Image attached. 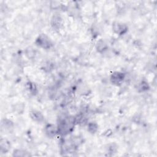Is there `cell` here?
<instances>
[{
	"mask_svg": "<svg viewBox=\"0 0 157 157\" xmlns=\"http://www.w3.org/2000/svg\"><path fill=\"white\" fill-rule=\"evenodd\" d=\"M74 120H71V118H65L62 120L57 128L58 132L61 135L67 134L72 129Z\"/></svg>",
	"mask_w": 157,
	"mask_h": 157,
	"instance_id": "obj_1",
	"label": "cell"
},
{
	"mask_svg": "<svg viewBox=\"0 0 157 157\" xmlns=\"http://www.w3.org/2000/svg\"><path fill=\"white\" fill-rule=\"evenodd\" d=\"M36 44L37 46L44 49H48L51 47L52 44L50 39L44 34H40L36 39Z\"/></svg>",
	"mask_w": 157,
	"mask_h": 157,
	"instance_id": "obj_2",
	"label": "cell"
},
{
	"mask_svg": "<svg viewBox=\"0 0 157 157\" xmlns=\"http://www.w3.org/2000/svg\"><path fill=\"white\" fill-rule=\"evenodd\" d=\"M125 78V74L121 72H114L110 76L111 83L115 86L121 85Z\"/></svg>",
	"mask_w": 157,
	"mask_h": 157,
	"instance_id": "obj_3",
	"label": "cell"
},
{
	"mask_svg": "<svg viewBox=\"0 0 157 157\" xmlns=\"http://www.w3.org/2000/svg\"><path fill=\"white\" fill-rule=\"evenodd\" d=\"M113 30L114 32L119 35L124 34L128 31L127 26L122 23L115 22L113 25Z\"/></svg>",
	"mask_w": 157,
	"mask_h": 157,
	"instance_id": "obj_4",
	"label": "cell"
},
{
	"mask_svg": "<svg viewBox=\"0 0 157 157\" xmlns=\"http://www.w3.org/2000/svg\"><path fill=\"white\" fill-rule=\"evenodd\" d=\"M45 132L46 135L48 137H53L56 134V132H58V131H57V128L55 127L54 124H48L45 126Z\"/></svg>",
	"mask_w": 157,
	"mask_h": 157,
	"instance_id": "obj_5",
	"label": "cell"
},
{
	"mask_svg": "<svg viewBox=\"0 0 157 157\" xmlns=\"http://www.w3.org/2000/svg\"><path fill=\"white\" fill-rule=\"evenodd\" d=\"M29 114L31 119L34 121L39 123V122H42L44 120V117L42 113L38 110H31Z\"/></svg>",
	"mask_w": 157,
	"mask_h": 157,
	"instance_id": "obj_6",
	"label": "cell"
},
{
	"mask_svg": "<svg viewBox=\"0 0 157 157\" xmlns=\"http://www.w3.org/2000/svg\"><path fill=\"white\" fill-rule=\"evenodd\" d=\"M51 25L53 28L59 29L62 25V18L60 16L55 15L51 20Z\"/></svg>",
	"mask_w": 157,
	"mask_h": 157,
	"instance_id": "obj_7",
	"label": "cell"
},
{
	"mask_svg": "<svg viewBox=\"0 0 157 157\" xmlns=\"http://www.w3.org/2000/svg\"><path fill=\"white\" fill-rule=\"evenodd\" d=\"M13 126V122L8 119H4L1 122V129L4 131H10Z\"/></svg>",
	"mask_w": 157,
	"mask_h": 157,
	"instance_id": "obj_8",
	"label": "cell"
},
{
	"mask_svg": "<svg viewBox=\"0 0 157 157\" xmlns=\"http://www.w3.org/2000/svg\"><path fill=\"white\" fill-rule=\"evenodd\" d=\"M107 47H108V46H107V44L105 42L104 40H103L102 39L98 40L96 45V48L97 51L99 53L104 52V51H105L107 49Z\"/></svg>",
	"mask_w": 157,
	"mask_h": 157,
	"instance_id": "obj_9",
	"label": "cell"
},
{
	"mask_svg": "<svg viewBox=\"0 0 157 157\" xmlns=\"http://www.w3.org/2000/svg\"><path fill=\"white\" fill-rule=\"evenodd\" d=\"M10 147V145L9 142L4 139L1 140V151L2 153H6Z\"/></svg>",
	"mask_w": 157,
	"mask_h": 157,
	"instance_id": "obj_10",
	"label": "cell"
},
{
	"mask_svg": "<svg viewBox=\"0 0 157 157\" xmlns=\"http://www.w3.org/2000/svg\"><path fill=\"white\" fill-rule=\"evenodd\" d=\"M98 129V124L94 122H91L88 124V131L92 134L95 133Z\"/></svg>",
	"mask_w": 157,
	"mask_h": 157,
	"instance_id": "obj_11",
	"label": "cell"
},
{
	"mask_svg": "<svg viewBox=\"0 0 157 157\" xmlns=\"http://www.w3.org/2000/svg\"><path fill=\"white\" fill-rule=\"evenodd\" d=\"M13 155L15 156H28L29 154L28 153V152H26L25 151H23L21 150H17L14 151Z\"/></svg>",
	"mask_w": 157,
	"mask_h": 157,
	"instance_id": "obj_12",
	"label": "cell"
},
{
	"mask_svg": "<svg viewBox=\"0 0 157 157\" xmlns=\"http://www.w3.org/2000/svg\"><path fill=\"white\" fill-rule=\"evenodd\" d=\"M139 88L141 89L142 91H145L148 89V84L146 82H142L139 85Z\"/></svg>",
	"mask_w": 157,
	"mask_h": 157,
	"instance_id": "obj_13",
	"label": "cell"
}]
</instances>
